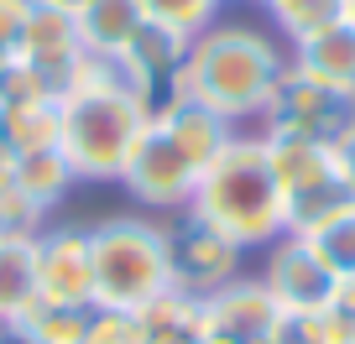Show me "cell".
I'll use <instances>...</instances> for the list:
<instances>
[{"instance_id": "6da1fadb", "label": "cell", "mask_w": 355, "mask_h": 344, "mask_svg": "<svg viewBox=\"0 0 355 344\" xmlns=\"http://www.w3.org/2000/svg\"><path fill=\"white\" fill-rule=\"evenodd\" d=\"M58 152L68 156L78 183H121V167L141 131L152 125V105L141 89H131L110 57H84L78 78L58 100Z\"/></svg>"}, {"instance_id": "7a4b0ae2", "label": "cell", "mask_w": 355, "mask_h": 344, "mask_svg": "<svg viewBox=\"0 0 355 344\" xmlns=\"http://www.w3.org/2000/svg\"><path fill=\"white\" fill-rule=\"evenodd\" d=\"M282 73H288V53L277 37H266L261 26L245 21H214L209 32L193 37L173 94H193L199 105H209L214 115H225L241 131L245 120H261Z\"/></svg>"}, {"instance_id": "3957f363", "label": "cell", "mask_w": 355, "mask_h": 344, "mask_svg": "<svg viewBox=\"0 0 355 344\" xmlns=\"http://www.w3.org/2000/svg\"><path fill=\"white\" fill-rule=\"evenodd\" d=\"M199 219H209L220 235H230L241 251H266L288 235V203L282 183L266 156V136H230L220 156L199 172V188L189 203Z\"/></svg>"}, {"instance_id": "277c9868", "label": "cell", "mask_w": 355, "mask_h": 344, "mask_svg": "<svg viewBox=\"0 0 355 344\" xmlns=\"http://www.w3.org/2000/svg\"><path fill=\"white\" fill-rule=\"evenodd\" d=\"M89 261H94V308H136L173 292L167 271V240L157 219L110 214L89 224Z\"/></svg>"}, {"instance_id": "5b68a950", "label": "cell", "mask_w": 355, "mask_h": 344, "mask_svg": "<svg viewBox=\"0 0 355 344\" xmlns=\"http://www.w3.org/2000/svg\"><path fill=\"white\" fill-rule=\"evenodd\" d=\"M266 156L282 183V203H288V235H309L319 219L345 209L350 188H345L340 156L324 141H298V136H266Z\"/></svg>"}, {"instance_id": "8992f818", "label": "cell", "mask_w": 355, "mask_h": 344, "mask_svg": "<svg viewBox=\"0 0 355 344\" xmlns=\"http://www.w3.org/2000/svg\"><path fill=\"white\" fill-rule=\"evenodd\" d=\"M355 125V94L319 84V78L298 73L288 63V73L277 78V89L261 110V136H298V141H324L334 146Z\"/></svg>"}, {"instance_id": "52a82bcc", "label": "cell", "mask_w": 355, "mask_h": 344, "mask_svg": "<svg viewBox=\"0 0 355 344\" xmlns=\"http://www.w3.org/2000/svg\"><path fill=\"white\" fill-rule=\"evenodd\" d=\"M162 240H167V271H173V292L189 298H209L225 282L245 277L241 271V245L230 235H220L209 219H199L193 209H178L162 219Z\"/></svg>"}, {"instance_id": "ba28073f", "label": "cell", "mask_w": 355, "mask_h": 344, "mask_svg": "<svg viewBox=\"0 0 355 344\" xmlns=\"http://www.w3.org/2000/svg\"><path fill=\"white\" fill-rule=\"evenodd\" d=\"M121 188L131 193L141 209H152V214H178V209H189V203H193L199 167L178 152V146L167 141V131L152 120L141 131V141L131 146L125 167H121Z\"/></svg>"}, {"instance_id": "9c48e42d", "label": "cell", "mask_w": 355, "mask_h": 344, "mask_svg": "<svg viewBox=\"0 0 355 344\" xmlns=\"http://www.w3.org/2000/svg\"><path fill=\"white\" fill-rule=\"evenodd\" d=\"M189 47H193V37L173 32V26H157V21H141V26H136V37L110 57V63L121 68V78L131 84V89H141L146 105L157 110V105L178 89L183 63H189Z\"/></svg>"}, {"instance_id": "30bf717a", "label": "cell", "mask_w": 355, "mask_h": 344, "mask_svg": "<svg viewBox=\"0 0 355 344\" xmlns=\"http://www.w3.org/2000/svg\"><path fill=\"white\" fill-rule=\"evenodd\" d=\"M261 282L282 302V313H324L334 302V287H340V277L309 251L303 235H282L277 245H266Z\"/></svg>"}, {"instance_id": "8fae6325", "label": "cell", "mask_w": 355, "mask_h": 344, "mask_svg": "<svg viewBox=\"0 0 355 344\" xmlns=\"http://www.w3.org/2000/svg\"><path fill=\"white\" fill-rule=\"evenodd\" d=\"M37 302H63V308H94V261H89V235L73 224L37 235Z\"/></svg>"}, {"instance_id": "7c38bea8", "label": "cell", "mask_w": 355, "mask_h": 344, "mask_svg": "<svg viewBox=\"0 0 355 344\" xmlns=\"http://www.w3.org/2000/svg\"><path fill=\"white\" fill-rule=\"evenodd\" d=\"M204 318H209V339L225 344H272L282 318V302L272 298L261 277H235L220 292L204 298Z\"/></svg>"}, {"instance_id": "4fadbf2b", "label": "cell", "mask_w": 355, "mask_h": 344, "mask_svg": "<svg viewBox=\"0 0 355 344\" xmlns=\"http://www.w3.org/2000/svg\"><path fill=\"white\" fill-rule=\"evenodd\" d=\"M16 57L21 63H32L37 73L47 78L58 89V100H63V89L78 78V68H84V42H78V26L68 11H53V6H42V0H32V11H26V26H21V42H16Z\"/></svg>"}, {"instance_id": "5bb4252c", "label": "cell", "mask_w": 355, "mask_h": 344, "mask_svg": "<svg viewBox=\"0 0 355 344\" xmlns=\"http://www.w3.org/2000/svg\"><path fill=\"white\" fill-rule=\"evenodd\" d=\"M152 120L162 125L167 141L189 156L199 172L225 152V146H230V136H235V125L225 120V115H214L209 105H199L193 94H173V100H162V105L152 110Z\"/></svg>"}, {"instance_id": "9a60e30c", "label": "cell", "mask_w": 355, "mask_h": 344, "mask_svg": "<svg viewBox=\"0 0 355 344\" xmlns=\"http://www.w3.org/2000/svg\"><path fill=\"white\" fill-rule=\"evenodd\" d=\"M288 63L298 73L319 78V84L355 94V21H334L324 32L303 37V42H288Z\"/></svg>"}, {"instance_id": "2e32d148", "label": "cell", "mask_w": 355, "mask_h": 344, "mask_svg": "<svg viewBox=\"0 0 355 344\" xmlns=\"http://www.w3.org/2000/svg\"><path fill=\"white\" fill-rule=\"evenodd\" d=\"M37 235L0 230V323H16L37 302Z\"/></svg>"}, {"instance_id": "e0dca14e", "label": "cell", "mask_w": 355, "mask_h": 344, "mask_svg": "<svg viewBox=\"0 0 355 344\" xmlns=\"http://www.w3.org/2000/svg\"><path fill=\"white\" fill-rule=\"evenodd\" d=\"M141 21L146 16H141L136 0H84V11L73 16L78 42H84V53H94V57H115L136 37Z\"/></svg>"}, {"instance_id": "ac0fdd59", "label": "cell", "mask_w": 355, "mask_h": 344, "mask_svg": "<svg viewBox=\"0 0 355 344\" xmlns=\"http://www.w3.org/2000/svg\"><path fill=\"white\" fill-rule=\"evenodd\" d=\"M141 323H146V344H209L204 298H189V292H162L157 302H146Z\"/></svg>"}, {"instance_id": "d6986e66", "label": "cell", "mask_w": 355, "mask_h": 344, "mask_svg": "<svg viewBox=\"0 0 355 344\" xmlns=\"http://www.w3.org/2000/svg\"><path fill=\"white\" fill-rule=\"evenodd\" d=\"M11 183H16V193H26L42 214H53L78 178H73V167H68V156L58 152V146H47V152L11 156Z\"/></svg>"}, {"instance_id": "ffe728a7", "label": "cell", "mask_w": 355, "mask_h": 344, "mask_svg": "<svg viewBox=\"0 0 355 344\" xmlns=\"http://www.w3.org/2000/svg\"><path fill=\"white\" fill-rule=\"evenodd\" d=\"M0 125H6V146L11 156H26V152H47L58 146V100H42V105H21V110H0Z\"/></svg>"}, {"instance_id": "44dd1931", "label": "cell", "mask_w": 355, "mask_h": 344, "mask_svg": "<svg viewBox=\"0 0 355 344\" xmlns=\"http://www.w3.org/2000/svg\"><path fill=\"white\" fill-rule=\"evenodd\" d=\"M303 240H309V251L319 255L334 277H355V203H345L329 219H319Z\"/></svg>"}, {"instance_id": "7402d4cb", "label": "cell", "mask_w": 355, "mask_h": 344, "mask_svg": "<svg viewBox=\"0 0 355 344\" xmlns=\"http://www.w3.org/2000/svg\"><path fill=\"white\" fill-rule=\"evenodd\" d=\"M16 329L32 344H84L89 329V308H63V302H32L16 318Z\"/></svg>"}, {"instance_id": "603a6c76", "label": "cell", "mask_w": 355, "mask_h": 344, "mask_svg": "<svg viewBox=\"0 0 355 344\" xmlns=\"http://www.w3.org/2000/svg\"><path fill=\"white\" fill-rule=\"evenodd\" d=\"M261 11L282 26L288 42H303V37L345 21V0H261Z\"/></svg>"}, {"instance_id": "cb8c5ba5", "label": "cell", "mask_w": 355, "mask_h": 344, "mask_svg": "<svg viewBox=\"0 0 355 344\" xmlns=\"http://www.w3.org/2000/svg\"><path fill=\"white\" fill-rule=\"evenodd\" d=\"M136 6H141L146 21L173 26V32H183V37H199V32H209V26L220 21L225 0H136Z\"/></svg>"}, {"instance_id": "d4e9b609", "label": "cell", "mask_w": 355, "mask_h": 344, "mask_svg": "<svg viewBox=\"0 0 355 344\" xmlns=\"http://www.w3.org/2000/svg\"><path fill=\"white\" fill-rule=\"evenodd\" d=\"M42 100H58V89L32 63L11 57V63L0 68V110H21V105H42Z\"/></svg>"}, {"instance_id": "484cf974", "label": "cell", "mask_w": 355, "mask_h": 344, "mask_svg": "<svg viewBox=\"0 0 355 344\" xmlns=\"http://www.w3.org/2000/svg\"><path fill=\"white\" fill-rule=\"evenodd\" d=\"M84 344H146V323L136 308H89Z\"/></svg>"}, {"instance_id": "4316f807", "label": "cell", "mask_w": 355, "mask_h": 344, "mask_svg": "<svg viewBox=\"0 0 355 344\" xmlns=\"http://www.w3.org/2000/svg\"><path fill=\"white\" fill-rule=\"evenodd\" d=\"M272 344H340V339H334L329 308H324V313H282Z\"/></svg>"}, {"instance_id": "83f0119b", "label": "cell", "mask_w": 355, "mask_h": 344, "mask_svg": "<svg viewBox=\"0 0 355 344\" xmlns=\"http://www.w3.org/2000/svg\"><path fill=\"white\" fill-rule=\"evenodd\" d=\"M37 219H42V209L26 193H16V183L0 188V230H37Z\"/></svg>"}, {"instance_id": "f1b7e54d", "label": "cell", "mask_w": 355, "mask_h": 344, "mask_svg": "<svg viewBox=\"0 0 355 344\" xmlns=\"http://www.w3.org/2000/svg\"><path fill=\"white\" fill-rule=\"evenodd\" d=\"M329 323H334V339L340 344H355V277H340L334 302H329Z\"/></svg>"}, {"instance_id": "f546056e", "label": "cell", "mask_w": 355, "mask_h": 344, "mask_svg": "<svg viewBox=\"0 0 355 344\" xmlns=\"http://www.w3.org/2000/svg\"><path fill=\"white\" fill-rule=\"evenodd\" d=\"M26 11H32V0H0V53L16 57V42H21V26H26Z\"/></svg>"}, {"instance_id": "4dcf8cb0", "label": "cell", "mask_w": 355, "mask_h": 344, "mask_svg": "<svg viewBox=\"0 0 355 344\" xmlns=\"http://www.w3.org/2000/svg\"><path fill=\"white\" fill-rule=\"evenodd\" d=\"M334 156H340V172H345V188H350V199H355V125L334 141Z\"/></svg>"}, {"instance_id": "1f68e13d", "label": "cell", "mask_w": 355, "mask_h": 344, "mask_svg": "<svg viewBox=\"0 0 355 344\" xmlns=\"http://www.w3.org/2000/svg\"><path fill=\"white\" fill-rule=\"evenodd\" d=\"M0 344H32V339H26L16 323H0Z\"/></svg>"}, {"instance_id": "d6a6232c", "label": "cell", "mask_w": 355, "mask_h": 344, "mask_svg": "<svg viewBox=\"0 0 355 344\" xmlns=\"http://www.w3.org/2000/svg\"><path fill=\"white\" fill-rule=\"evenodd\" d=\"M42 6H53V11H68V16L84 11V0H42Z\"/></svg>"}, {"instance_id": "836d02e7", "label": "cell", "mask_w": 355, "mask_h": 344, "mask_svg": "<svg viewBox=\"0 0 355 344\" xmlns=\"http://www.w3.org/2000/svg\"><path fill=\"white\" fill-rule=\"evenodd\" d=\"M345 21H355V0H345Z\"/></svg>"}]
</instances>
